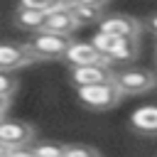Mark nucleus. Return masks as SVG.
I'll use <instances>...</instances> for the list:
<instances>
[{"label":"nucleus","instance_id":"obj_1","mask_svg":"<svg viewBox=\"0 0 157 157\" xmlns=\"http://www.w3.org/2000/svg\"><path fill=\"white\" fill-rule=\"evenodd\" d=\"M113 83L118 86V91L123 96H137V93H147L157 86V76L150 69L142 66H130L123 71H113Z\"/></svg>","mask_w":157,"mask_h":157},{"label":"nucleus","instance_id":"obj_2","mask_svg":"<svg viewBox=\"0 0 157 157\" xmlns=\"http://www.w3.org/2000/svg\"><path fill=\"white\" fill-rule=\"evenodd\" d=\"M123 98V93L118 91V86L113 81H103V83H93V86H78V103L91 108V110H108L113 105H118Z\"/></svg>","mask_w":157,"mask_h":157},{"label":"nucleus","instance_id":"obj_3","mask_svg":"<svg viewBox=\"0 0 157 157\" xmlns=\"http://www.w3.org/2000/svg\"><path fill=\"white\" fill-rule=\"evenodd\" d=\"M69 42H71L69 34H56V32L37 29V34L32 37V42L27 47H29L34 59H61V54L69 47Z\"/></svg>","mask_w":157,"mask_h":157},{"label":"nucleus","instance_id":"obj_4","mask_svg":"<svg viewBox=\"0 0 157 157\" xmlns=\"http://www.w3.org/2000/svg\"><path fill=\"white\" fill-rule=\"evenodd\" d=\"M103 81H113V69L108 61H96V64H86V66H71V83L78 86H93V83H103Z\"/></svg>","mask_w":157,"mask_h":157},{"label":"nucleus","instance_id":"obj_5","mask_svg":"<svg viewBox=\"0 0 157 157\" xmlns=\"http://www.w3.org/2000/svg\"><path fill=\"white\" fill-rule=\"evenodd\" d=\"M34 137V128L25 120H0V145L22 147Z\"/></svg>","mask_w":157,"mask_h":157},{"label":"nucleus","instance_id":"obj_6","mask_svg":"<svg viewBox=\"0 0 157 157\" xmlns=\"http://www.w3.org/2000/svg\"><path fill=\"white\" fill-rule=\"evenodd\" d=\"M32 61H34V56L27 44L0 42V71H15V69H22Z\"/></svg>","mask_w":157,"mask_h":157},{"label":"nucleus","instance_id":"obj_7","mask_svg":"<svg viewBox=\"0 0 157 157\" xmlns=\"http://www.w3.org/2000/svg\"><path fill=\"white\" fill-rule=\"evenodd\" d=\"M140 22L130 15H113V17H105V20H98V32H105V34H113V37H130V39H137L140 34Z\"/></svg>","mask_w":157,"mask_h":157},{"label":"nucleus","instance_id":"obj_8","mask_svg":"<svg viewBox=\"0 0 157 157\" xmlns=\"http://www.w3.org/2000/svg\"><path fill=\"white\" fill-rule=\"evenodd\" d=\"M78 25L71 17V12H69L66 5H56V7H52V10L44 12V20H42V29L44 32H56V34H69L71 37V32Z\"/></svg>","mask_w":157,"mask_h":157},{"label":"nucleus","instance_id":"obj_9","mask_svg":"<svg viewBox=\"0 0 157 157\" xmlns=\"http://www.w3.org/2000/svg\"><path fill=\"white\" fill-rule=\"evenodd\" d=\"M61 59L69 66H86V64H96V61H105L91 42H69V47L64 49Z\"/></svg>","mask_w":157,"mask_h":157},{"label":"nucleus","instance_id":"obj_10","mask_svg":"<svg viewBox=\"0 0 157 157\" xmlns=\"http://www.w3.org/2000/svg\"><path fill=\"white\" fill-rule=\"evenodd\" d=\"M130 125H132L137 132L155 135V132H157V105H140L137 110H132Z\"/></svg>","mask_w":157,"mask_h":157},{"label":"nucleus","instance_id":"obj_11","mask_svg":"<svg viewBox=\"0 0 157 157\" xmlns=\"http://www.w3.org/2000/svg\"><path fill=\"white\" fill-rule=\"evenodd\" d=\"M137 56V39H130V37H120L115 49L110 52L108 61H118V64H130L132 59Z\"/></svg>","mask_w":157,"mask_h":157},{"label":"nucleus","instance_id":"obj_12","mask_svg":"<svg viewBox=\"0 0 157 157\" xmlns=\"http://www.w3.org/2000/svg\"><path fill=\"white\" fill-rule=\"evenodd\" d=\"M42 20H44V12L29 10V7H20L17 15H15V25L22 27V29H32V32L42 29Z\"/></svg>","mask_w":157,"mask_h":157},{"label":"nucleus","instance_id":"obj_13","mask_svg":"<svg viewBox=\"0 0 157 157\" xmlns=\"http://www.w3.org/2000/svg\"><path fill=\"white\" fill-rule=\"evenodd\" d=\"M71 17L76 20V25H91V22H98L101 20V7H91V5H78V2H71L66 5Z\"/></svg>","mask_w":157,"mask_h":157},{"label":"nucleus","instance_id":"obj_14","mask_svg":"<svg viewBox=\"0 0 157 157\" xmlns=\"http://www.w3.org/2000/svg\"><path fill=\"white\" fill-rule=\"evenodd\" d=\"M34 157H64V145H56V142H39L34 150H32Z\"/></svg>","mask_w":157,"mask_h":157},{"label":"nucleus","instance_id":"obj_15","mask_svg":"<svg viewBox=\"0 0 157 157\" xmlns=\"http://www.w3.org/2000/svg\"><path fill=\"white\" fill-rule=\"evenodd\" d=\"M64 157H101V155H98V150H93L88 145H66Z\"/></svg>","mask_w":157,"mask_h":157},{"label":"nucleus","instance_id":"obj_16","mask_svg":"<svg viewBox=\"0 0 157 157\" xmlns=\"http://www.w3.org/2000/svg\"><path fill=\"white\" fill-rule=\"evenodd\" d=\"M56 5H59L56 0H20V7H29V10H39V12H47Z\"/></svg>","mask_w":157,"mask_h":157},{"label":"nucleus","instance_id":"obj_17","mask_svg":"<svg viewBox=\"0 0 157 157\" xmlns=\"http://www.w3.org/2000/svg\"><path fill=\"white\" fill-rule=\"evenodd\" d=\"M17 91V81L10 76V71H0V96H12Z\"/></svg>","mask_w":157,"mask_h":157},{"label":"nucleus","instance_id":"obj_18","mask_svg":"<svg viewBox=\"0 0 157 157\" xmlns=\"http://www.w3.org/2000/svg\"><path fill=\"white\" fill-rule=\"evenodd\" d=\"M2 157H34V155H32V150H27L22 145V147H7Z\"/></svg>","mask_w":157,"mask_h":157},{"label":"nucleus","instance_id":"obj_19","mask_svg":"<svg viewBox=\"0 0 157 157\" xmlns=\"http://www.w3.org/2000/svg\"><path fill=\"white\" fill-rule=\"evenodd\" d=\"M74 2H78V5H91V7H103L108 0H74Z\"/></svg>","mask_w":157,"mask_h":157},{"label":"nucleus","instance_id":"obj_20","mask_svg":"<svg viewBox=\"0 0 157 157\" xmlns=\"http://www.w3.org/2000/svg\"><path fill=\"white\" fill-rule=\"evenodd\" d=\"M7 105H10V96H0V110L2 113L7 110Z\"/></svg>","mask_w":157,"mask_h":157},{"label":"nucleus","instance_id":"obj_21","mask_svg":"<svg viewBox=\"0 0 157 157\" xmlns=\"http://www.w3.org/2000/svg\"><path fill=\"white\" fill-rule=\"evenodd\" d=\"M150 29H152V32H157V15H152V17H150Z\"/></svg>","mask_w":157,"mask_h":157},{"label":"nucleus","instance_id":"obj_22","mask_svg":"<svg viewBox=\"0 0 157 157\" xmlns=\"http://www.w3.org/2000/svg\"><path fill=\"white\" fill-rule=\"evenodd\" d=\"M56 2H59V5H71L74 0H56Z\"/></svg>","mask_w":157,"mask_h":157},{"label":"nucleus","instance_id":"obj_23","mask_svg":"<svg viewBox=\"0 0 157 157\" xmlns=\"http://www.w3.org/2000/svg\"><path fill=\"white\" fill-rule=\"evenodd\" d=\"M5 150H7V147H5V145H0V157L5 155Z\"/></svg>","mask_w":157,"mask_h":157},{"label":"nucleus","instance_id":"obj_24","mask_svg":"<svg viewBox=\"0 0 157 157\" xmlns=\"http://www.w3.org/2000/svg\"><path fill=\"white\" fill-rule=\"evenodd\" d=\"M2 115H5V113H2V110H0V120H2Z\"/></svg>","mask_w":157,"mask_h":157}]
</instances>
